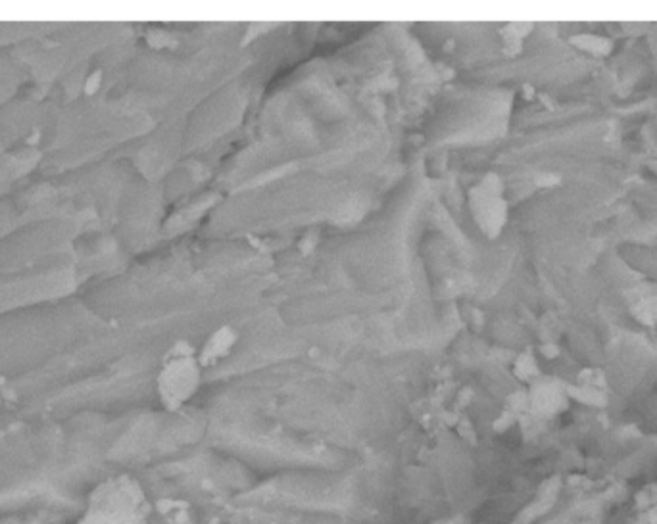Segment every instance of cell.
Wrapping results in <instances>:
<instances>
[{"label":"cell","mask_w":657,"mask_h":524,"mask_svg":"<svg viewBox=\"0 0 657 524\" xmlns=\"http://www.w3.org/2000/svg\"><path fill=\"white\" fill-rule=\"evenodd\" d=\"M146 502L137 484L117 478L94 492L83 524H145Z\"/></svg>","instance_id":"obj_1"},{"label":"cell","mask_w":657,"mask_h":524,"mask_svg":"<svg viewBox=\"0 0 657 524\" xmlns=\"http://www.w3.org/2000/svg\"><path fill=\"white\" fill-rule=\"evenodd\" d=\"M446 524H460V523H455V520H452V523H446Z\"/></svg>","instance_id":"obj_2"}]
</instances>
